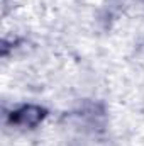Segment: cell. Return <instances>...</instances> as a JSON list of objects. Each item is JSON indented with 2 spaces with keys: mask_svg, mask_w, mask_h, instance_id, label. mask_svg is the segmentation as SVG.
Returning a JSON list of instances; mask_svg holds the SVG:
<instances>
[{
  "mask_svg": "<svg viewBox=\"0 0 144 146\" xmlns=\"http://www.w3.org/2000/svg\"><path fill=\"white\" fill-rule=\"evenodd\" d=\"M42 117H44V110L41 109V107H36V106H26V107L19 109L14 115H12V121H14L15 124L31 127V126H36Z\"/></svg>",
  "mask_w": 144,
  "mask_h": 146,
  "instance_id": "6da1fadb",
  "label": "cell"
}]
</instances>
